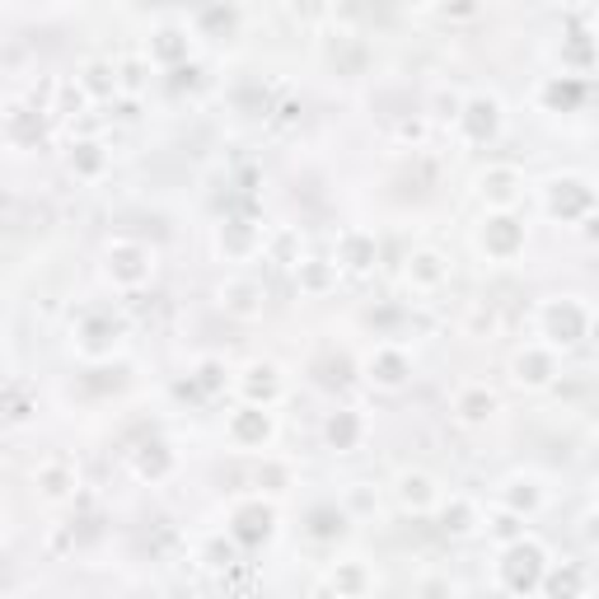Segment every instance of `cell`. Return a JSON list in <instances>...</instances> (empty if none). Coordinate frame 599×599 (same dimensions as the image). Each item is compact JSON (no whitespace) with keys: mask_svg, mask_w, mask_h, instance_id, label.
<instances>
[{"mask_svg":"<svg viewBox=\"0 0 599 599\" xmlns=\"http://www.w3.org/2000/svg\"><path fill=\"white\" fill-rule=\"evenodd\" d=\"M398 501H403V511H431L441 501V492L426 473H398Z\"/></svg>","mask_w":599,"mask_h":599,"instance_id":"5bb4252c","label":"cell"},{"mask_svg":"<svg viewBox=\"0 0 599 599\" xmlns=\"http://www.w3.org/2000/svg\"><path fill=\"white\" fill-rule=\"evenodd\" d=\"M590 333V309L581 305V300H548L544 305V337L548 347H572V342H581Z\"/></svg>","mask_w":599,"mask_h":599,"instance_id":"7a4b0ae2","label":"cell"},{"mask_svg":"<svg viewBox=\"0 0 599 599\" xmlns=\"http://www.w3.org/2000/svg\"><path fill=\"white\" fill-rule=\"evenodd\" d=\"M455 412H459V422H469V426H483L487 417L497 412V398H492L483 384H473V388H463V394L455 398Z\"/></svg>","mask_w":599,"mask_h":599,"instance_id":"ffe728a7","label":"cell"},{"mask_svg":"<svg viewBox=\"0 0 599 599\" xmlns=\"http://www.w3.org/2000/svg\"><path fill=\"white\" fill-rule=\"evenodd\" d=\"M477 188H483V197L492 206H511L515 202V192H520V174L515 169H487V174H477Z\"/></svg>","mask_w":599,"mask_h":599,"instance_id":"2e32d148","label":"cell"},{"mask_svg":"<svg viewBox=\"0 0 599 599\" xmlns=\"http://www.w3.org/2000/svg\"><path fill=\"white\" fill-rule=\"evenodd\" d=\"M455 123H459V131H463V137H469L473 145H487V141L501 131V103L492 99V94H473V99L459 103Z\"/></svg>","mask_w":599,"mask_h":599,"instance_id":"3957f363","label":"cell"},{"mask_svg":"<svg viewBox=\"0 0 599 599\" xmlns=\"http://www.w3.org/2000/svg\"><path fill=\"white\" fill-rule=\"evenodd\" d=\"M239 388L253 398V403H263V408H272L277 394H281V380H277V366H248L244 370V380H239Z\"/></svg>","mask_w":599,"mask_h":599,"instance_id":"9a60e30c","label":"cell"},{"mask_svg":"<svg viewBox=\"0 0 599 599\" xmlns=\"http://www.w3.org/2000/svg\"><path fill=\"white\" fill-rule=\"evenodd\" d=\"M445 277H449V263L441 258L436 248H417L408 258V286L412 291H436Z\"/></svg>","mask_w":599,"mask_h":599,"instance_id":"4fadbf2b","label":"cell"},{"mask_svg":"<svg viewBox=\"0 0 599 599\" xmlns=\"http://www.w3.org/2000/svg\"><path fill=\"white\" fill-rule=\"evenodd\" d=\"M123 337V323L103 309H85V333H80V352L85 356H109Z\"/></svg>","mask_w":599,"mask_h":599,"instance_id":"30bf717a","label":"cell"},{"mask_svg":"<svg viewBox=\"0 0 599 599\" xmlns=\"http://www.w3.org/2000/svg\"><path fill=\"white\" fill-rule=\"evenodd\" d=\"M183 52H188V34H183V28H160L155 42H150V52H145V62L150 66H169Z\"/></svg>","mask_w":599,"mask_h":599,"instance_id":"44dd1931","label":"cell"},{"mask_svg":"<svg viewBox=\"0 0 599 599\" xmlns=\"http://www.w3.org/2000/svg\"><path fill=\"white\" fill-rule=\"evenodd\" d=\"M366 380L374 388H403L412 380V356L394 347V342H380V347L366 356Z\"/></svg>","mask_w":599,"mask_h":599,"instance_id":"277c9868","label":"cell"},{"mask_svg":"<svg viewBox=\"0 0 599 599\" xmlns=\"http://www.w3.org/2000/svg\"><path fill=\"white\" fill-rule=\"evenodd\" d=\"M441 14H449V20H469V14H477V0H441Z\"/></svg>","mask_w":599,"mask_h":599,"instance_id":"f1b7e54d","label":"cell"},{"mask_svg":"<svg viewBox=\"0 0 599 599\" xmlns=\"http://www.w3.org/2000/svg\"><path fill=\"white\" fill-rule=\"evenodd\" d=\"M71 169L80 178H99L103 169H109V155H103L99 141H75L71 145Z\"/></svg>","mask_w":599,"mask_h":599,"instance_id":"7402d4cb","label":"cell"},{"mask_svg":"<svg viewBox=\"0 0 599 599\" xmlns=\"http://www.w3.org/2000/svg\"><path fill=\"white\" fill-rule=\"evenodd\" d=\"M75 85H80L85 99H113L117 94V66L113 62H89Z\"/></svg>","mask_w":599,"mask_h":599,"instance_id":"ac0fdd59","label":"cell"},{"mask_svg":"<svg viewBox=\"0 0 599 599\" xmlns=\"http://www.w3.org/2000/svg\"><path fill=\"white\" fill-rule=\"evenodd\" d=\"M263 305H267V291L258 286V281H248V277H234V281H225V286H220V309L234 314V319H258Z\"/></svg>","mask_w":599,"mask_h":599,"instance_id":"ba28073f","label":"cell"},{"mask_svg":"<svg viewBox=\"0 0 599 599\" xmlns=\"http://www.w3.org/2000/svg\"><path fill=\"white\" fill-rule=\"evenodd\" d=\"M295 277H300V286L305 291H328V281L337 277V263H319V258H309V263H295Z\"/></svg>","mask_w":599,"mask_h":599,"instance_id":"cb8c5ba5","label":"cell"},{"mask_svg":"<svg viewBox=\"0 0 599 599\" xmlns=\"http://www.w3.org/2000/svg\"><path fill=\"white\" fill-rule=\"evenodd\" d=\"M323 436H328V445L333 449H356V441L366 436V422H361V412H333L328 417V426H323Z\"/></svg>","mask_w":599,"mask_h":599,"instance_id":"d6986e66","label":"cell"},{"mask_svg":"<svg viewBox=\"0 0 599 599\" xmlns=\"http://www.w3.org/2000/svg\"><path fill=\"white\" fill-rule=\"evenodd\" d=\"M374 258H380V244H374V234H366V230H347L337 239V267L342 272H370L374 267Z\"/></svg>","mask_w":599,"mask_h":599,"instance_id":"8fae6325","label":"cell"},{"mask_svg":"<svg viewBox=\"0 0 599 599\" xmlns=\"http://www.w3.org/2000/svg\"><path fill=\"white\" fill-rule=\"evenodd\" d=\"M441 520H445V534H469L473 524H477V511H473V501L449 497V501H445V511H441Z\"/></svg>","mask_w":599,"mask_h":599,"instance_id":"d4e9b609","label":"cell"},{"mask_svg":"<svg viewBox=\"0 0 599 599\" xmlns=\"http://www.w3.org/2000/svg\"><path fill=\"white\" fill-rule=\"evenodd\" d=\"M272 506H263V497H248V501H234L230 511V538L239 544H263L267 534H272Z\"/></svg>","mask_w":599,"mask_h":599,"instance_id":"8992f818","label":"cell"},{"mask_svg":"<svg viewBox=\"0 0 599 599\" xmlns=\"http://www.w3.org/2000/svg\"><path fill=\"white\" fill-rule=\"evenodd\" d=\"M145 56H137V62H123L117 66V89H141V75H145Z\"/></svg>","mask_w":599,"mask_h":599,"instance_id":"4316f807","label":"cell"},{"mask_svg":"<svg viewBox=\"0 0 599 599\" xmlns=\"http://www.w3.org/2000/svg\"><path fill=\"white\" fill-rule=\"evenodd\" d=\"M150 272H155V253H150L145 244H131V239H113L109 244V277L113 286L123 291H137L150 281Z\"/></svg>","mask_w":599,"mask_h":599,"instance_id":"6da1fadb","label":"cell"},{"mask_svg":"<svg viewBox=\"0 0 599 599\" xmlns=\"http://www.w3.org/2000/svg\"><path fill=\"white\" fill-rule=\"evenodd\" d=\"M566 5H586V0H566Z\"/></svg>","mask_w":599,"mask_h":599,"instance_id":"f546056e","label":"cell"},{"mask_svg":"<svg viewBox=\"0 0 599 599\" xmlns=\"http://www.w3.org/2000/svg\"><path fill=\"white\" fill-rule=\"evenodd\" d=\"M515 384L524 388H544L552 384V374H558V356H552V347H544V342H534V347H524L515 356Z\"/></svg>","mask_w":599,"mask_h":599,"instance_id":"9c48e42d","label":"cell"},{"mask_svg":"<svg viewBox=\"0 0 599 599\" xmlns=\"http://www.w3.org/2000/svg\"><path fill=\"white\" fill-rule=\"evenodd\" d=\"M0 131H5L10 145H38L42 141V109H24V103H14V109L5 113V123H0Z\"/></svg>","mask_w":599,"mask_h":599,"instance_id":"7c38bea8","label":"cell"},{"mask_svg":"<svg viewBox=\"0 0 599 599\" xmlns=\"http://www.w3.org/2000/svg\"><path fill=\"white\" fill-rule=\"evenodd\" d=\"M197 384L206 388V394L225 388V366H220V361H202V366H197Z\"/></svg>","mask_w":599,"mask_h":599,"instance_id":"83f0119b","label":"cell"},{"mask_svg":"<svg viewBox=\"0 0 599 599\" xmlns=\"http://www.w3.org/2000/svg\"><path fill=\"white\" fill-rule=\"evenodd\" d=\"M342 534H347V511H337V506H314L309 538H342Z\"/></svg>","mask_w":599,"mask_h":599,"instance_id":"603a6c76","label":"cell"},{"mask_svg":"<svg viewBox=\"0 0 599 599\" xmlns=\"http://www.w3.org/2000/svg\"><path fill=\"white\" fill-rule=\"evenodd\" d=\"M38 483H42V492H48V497H52V501H62V497H66V492L75 487V473L66 469V463H42Z\"/></svg>","mask_w":599,"mask_h":599,"instance_id":"484cf974","label":"cell"},{"mask_svg":"<svg viewBox=\"0 0 599 599\" xmlns=\"http://www.w3.org/2000/svg\"><path fill=\"white\" fill-rule=\"evenodd\" d=\"M220 234H230V258L234 263H248L253 253H263V230L248 220H225Z\"/></svg>","mask_w":599,"mask_h":599,"instance_id":"e0dca14e","label":"cell"},{"mask_svg":"<svg viewBox=\"0 0 599 599\" xmlns=\"http://www.w3.org/2000/svg\"><path fill=\"white\" fill-rule=\"evenodd\" d=\"M520 244H524V230H520L515 216H487L483 230H477V248L497 263H511L520 253Z\"/></svg>","mask_w":599,"mask_h":599,"instance_id":"5b68a950","label":"cell"},{"mask_svg":"<svg viewBox=\"0 0 599 599\" xmlns=\"http://www.w3.org/2000/svg\"><path fill=\"white\" fill-rule=\"evenodd\" d=\"M230 441L239 449H263L267 441H272V412L258 408V403H244L239 412H230Z\"/></svg>","mask_w":599,"mask_h":599,"instance_id":"52a82bcc","label":"cell"}]
</instances>
